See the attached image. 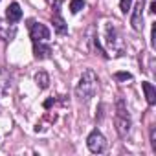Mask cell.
I'll list each match as a JSON object with an SVG mask.
<instances>
[{
  "label": "cell",
  "instance_id": "cell-3",
  "mask_svg": "<svg viewBox=\"0 0 156 156\" xmlns=\"http://www.w3.org/2000/svg\"><path fill=\"white\" fill-rule=\"evenodd\" d=\"M105 35H107V44L108 48L116 53V55H121V50H123V41L119 37V31L116 30V26L112 22H108L105 26Z\"/></svg>",
  "mask_w": 156,
  "mask_h": 156
},
{
  "label": "cell",
  "instance_id": "cell-12",
  "mask_svg": "<svg viewBox=\"0 0 156 156\" xmlns=\"http://www.w3.org/2000/svg\"><path fill=\"white\" fill-rule=\"evenodd\" d=\"M9 88H11V75L8 70H2L0 72V90L9 92Z\"/></svg>",
  "mask_w": 156,
  "mask_h": 156
},
{
  "label": "cell",
  "instance_id": "cell-11",
  "mask_svg": "<svg viewBox=\"0 0 156 156\" xmlns=\"http://www.w3.org/2000/svg\"><path fill=\"white\" fill-rule=\"evenodd\" d=\"M141 88H143V92H145L147 103H149V105H154V103H156V88L152 87V83L145 81V83H141Z\"/></svg>",
  "mask_w": 156,
  "mask_h": 156
},
{
  "label": "cell",
  "instance_id": "cell-13",
  "mask_svg": "<svg viewBox=\"0 0 156 156\" xmlns=\"http://www.w3.org/2000/svg\"><path fill=\"white\" fill-rule=\"evenodd\" d=\"M35 83H37V87L39 88H48V85H50V77H48V73L44 72V70H41V72H37L35 73Z\"/></svg>",
  "mask_w": 156,
  "mask_h": 156
},
{
  "label": "cell",
  "instance_id": "cell-8",
  "mask_svg": "<svg viewBox=\"0 0 156 156\" xmlns=\"http://www.w3.org/2000/svg\"><path fill=\"white\" fill-rule=\"evenodd\" d=\"M33 55L35 59H48L51 55V48L48 44H42L41 41H33Z\"/></svg>",
  "mask_w": 156,
  "mask_h": 156
},
{
  "label": "cell",
  "instance_id": "cell-5",
  "mask_svg": "<svg viewBox=\"0 0 156 156\" xmlns=\"http://www.w3.org/2000/svg\"><path fill=\"white\" fill-rule=\"evenodd\" d=\"M28 28H30V35H31L33 41H41V42H44V41L50 39V30H48L44 24L35 22V20H28Z\"/></svg>",
  "mask_w": 156,
  "mask_h": 156
},
{
  "label": "cell",
  "instance_id": "cell-10",
  "mask_svg": "<svg viewBox=\"0 0 156 156\" xmlns=\"http://www.w3.org/2000/svg\"><path fill=\"white\" fill-rule=\"evenodd\" d=\"M53 28H55V31L59 35H66L68 33V26H66L64 19L61 17V11L59 9H55V13H53Z\"/></svg>",
  "mask_w": 156,
  "mask_h": 156
},
{
  "label": "cell",
  "instance_id": "cell-18",
  "mask_svg": "<svg viewBox=\"0 0 156 156\" xmlns=\"http://www.w3.org/2000/svg\"><path fill=\"white\" fill-rule=\"evenodd\" d=\"M151 143H152V149L156 151V132H154V129H152V132H151Z\"/></svg>",
  "mask_w": 156,
  "mask_h": 156
},
{
  "label": "cell",
  "instance_id": "cell-6",
  "mask_svg": "<svg viewBox=\"0 0 156 156\" xmlns=\"http://www.w3.org/2000/svg\"><path fill=\"white\" fill-rule=\"evenodd\" d=\"M130 26H132L134 31H141V30H143V0L136 4V8H134V11H132Z\"/></svg>",
  "mask_w": 156,
  "mask_h": 156
},
{
  "label": "cell",
  "instance_id": "cell-19",
  "mask_svg": "<svg viewBox=\"0 0 156 156\" xmlns=\"http://www.w3.org/2000/svg\"><path fill=\"white\" fill-rule=\"evenodd\" d=\"M53 103H55V99H53V98H50V99H46V101H44V108H50V107H51Z\"/></svg>",
  "mask_w": 156,
  "mask_h": 156
},
{
  "label": "cell",
  "instance_id": "cell-17",
  "mask_svg": "<svg viewBox=\"0 0 156 156\" xmlns=\"http://www.w3.org/2000/svg\"><path fill=\"white\" fill-rule=\"evenodd\" d=\"M154 37H156V26H152V30H151V46H152V48L156 46V41H154Z\"/></svg>",
  "mask_w": 156,
  "mask_h": 156
},
{
  "label": "cell",
  "instance_id": "cell-2",
  "mask_svg": "<svg viewBox=\"0 0 156 156\" xmlns=\"http://www.w3.org/2000/svg\"><path fill=\"white\" fill-rule=\"evenodd\" d=\"M114 123H116V130L119 134V138H127L130 132V114L127 110V103L123 98L116 99V116H114Z\"/></svg>",
  "mask_w": 156,
  "mask_h": 156
},
{
  "label": "cell",
  "instance_id": "cell-7",
  "mask_svg": "<svg viewBox=\"0 0 156 156\" xmlns=\"http://www.w3.org/2000/svg\"><path fill=\"white\" fill-rule=\"evenodd\" d=\"M17 35V26L15 22H4L2 19H0V39L2 41H13Z\"/></svg>",
  "mask_w": 156,
  "mask_h": 156
},
{
  "label": "cell",
  "instance_id": "cell-20",
  "mask_svg": "<svg viewBox=\"0 0 156 156\" xmlns=\"http://www.w3.org/2000/svg\"><path fill=\"white\" fill-rule=\"evenodd\" d=\"M151 13H156V2H154V0L151 2Z\"/></svg>",
  "mask_w": 156,
  "mask_h": 156
},
{
  "label": "cell",
  "instance_id": "cell-4",
  "mask_svg": "<svg viewBox=\"0 0 156 156\" xmlns=\"http://www.w3.org/2000/svg\"><path fill=\"white\" fill-rule=\"evenodd\" d=\"M87 145H88V149L92 151V152H96V154H101V152H105L107 151V138L98 130V129H94L90 134H88V138H87Z\"/></svg>",
  "mask_w": 156,
  "mask_h": 156
},
{
  "label": "cell",
  "instance_id": "cell-14",
  "mask_svg": "<svg viewBox=\"0 0 156 156\" xmlns=\"http://www.w3.org/2000/svg\"><path fill=\"white\" fill-rule=\"evenodd\" d=\"M81 9H85V2H83V0H70V11L73 15L79 13Z\"/></svg>",
  "mask_w": 156,
  "mask_h": 156
},
{
  "label": "cell",
  "instance_id": "cell-1",
  "mask_svg": "<svg viewBox=\"0 0 156 156\" xmlns=\"http://www.w3.org/2000/svg\"><path fill=\"white\" fill-rule=\"evenodd\" d=\"M98 83L99 81H98L96 72L92 68L85 70L83 75H81V79H79V83H77V87H75L77 98H79L81 101H90L96 96V92H98Z\"/></svg>",
  "mask_w": 156,
  "mask_h": 156
},
{
  "label": "cell",
  "instance_id": "cell-15",
  "mask_svg": "<svg viewBox=\"0 0 156 156\" xmlns=\"http://www.w3.org/2000/svg\"><path fill=\"white\" fill-rule=\"evenodd\" d=\"M114 79H116V81H130L132 75H130L129 72H116V73H114Z\"/></svg>",
  "mask_w": 156,
  "mask_h": 156
},
{
  "label": "cell",
  "instance_id": "cell-9",
  "mask_svg": "<svg viewBox=\"0 0 156 156\" xmlns=\"http://www.w3.org/2000/svg\"><path fill=\"white\" fill-rule=\"evenodd\" d=\"M6 19H8L9 22H19V20L22 19V9H20V6H19L17 2H11V4L8 6V9H6Z\"/></svg>",
  "mask_w": 156,
  "mask_h": 156
},
{
  "label": "cell",
  "instance_id": "cell-16",
  "mask_svg": "<svg viewBox=\"0 0 156 156\" xmlns=\"http://www.w3.org/2000/svg\"><path fill=\"white\" fill-rule=\"evenodd\" d=\"M130 4H132V0H121V2H119V9H121V13H127V11L130 9Z\"/></svg>",
  "mask_w": 156,
  "mask_h": 156
}]
</instances>
